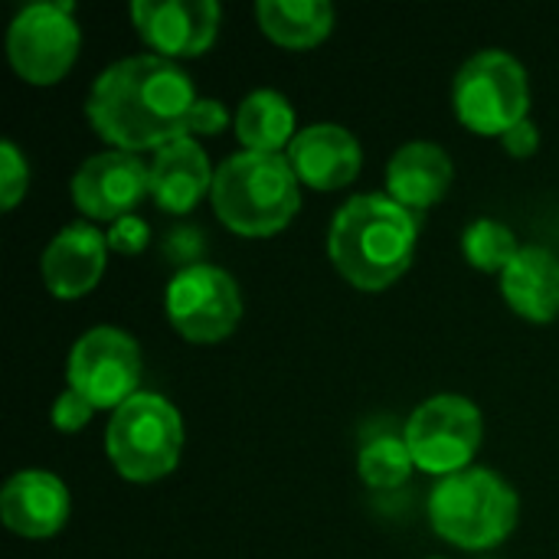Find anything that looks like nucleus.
Segmentation results:
<instances>
[{
  "label": "nucleus",
  "mask_w": 559,
  "mask_h": 559,
  "mask_svg": "<svg viewBox=\"0 0 559 559\" xmlns=\"http://www.w3.org/2000/svg\"><path fill=\"white\" fill-rule=\"evenodd\" d=\"M413 468H416V462L409 455L406 439H400V436L370 439L357 459V472H360L364 485H370L377 491H393V488L406 485Z\"/></svg>",
  "instance_id": "obj_22"
},
{
  "label": "nucleus",
  "mask_w": 559,
  "mask_h": 559,
  "mask_svg": "<svg viewBox=\"0 0 559 559\" xmlns=\"http://www.w3.org/2000/svg\"><path fill=\"white\" fill-rule=\"evenodd\" d=\"M131 20L154 56L193 59L216 43L223 10L216 0H134Z\"/></svg>",
  "instance_id": "obj_11"
},
{
  "label": "nucleus",
  "mask_w": 559,
  "mask_h": 559,
  "mask_svg": "<svg viewBox=\"0 0 559 559\" xmlns=\"http://www.w3.org/2000/svg\"><path fill=\"white\" fill-rule=\"evenodd\" d=\"M521 501L514 488L488 468H465L442 478L429 498L432 531L462 547L488 550L508 540L518 527Z\"/></svg>",
  "instance_id": "obj_4"
},
{
  "label": "nucleus",
  "mask_w": 559,
  "mask_h": 559,
  "mask_svg": "<svg viewBox=\"0 0 559 559\" xmlns=\"http://www.w3.org/2000/svg\"><path fill=\"white\" fill-rule=\"evenodd\" d=\"M66 377L95 409H121L141 383L138 341L118 328H92L72 344Z\"/></svg>",
  "instance_id": "obj_9"
},
{
  "label": "nucleus",
  "mask_w": 559,
  "mask_h": 559,
  "mask_svg": "<svg viewBox=\"0 0 559 559\" xmlns=\"http://www.w3.org/2000/svg\"><path fill=\"white\" fill-rule=\"evenodd\" d=\"M504 301L534 324H550L559 314V259L544 246H524L501 275Z\"/></svg>",
  "instance_id": "obj_18"
},
{
  "label": "nucleus",
  "mask_w": 559,
  "mask_h": 559,
  "mask_svg": "<svg viewBox=\"0 0 559 559\" xmlns=\"http://www.w3.org/2000/svg\"><path fill=\"white\" fill-rule=\"evenodd\" d=\"M29 187V164L13 141L0 144V206L13 210Z\"/></svg>",
  "instance_id": "obj_23"
},
{
  "label": "nucleus",
  "mask_w": 559,
  "mask_h": 559,
  "mask_svg": "<svg viewBox=\"0 0 559 559\" xmlns=\"http://www.w3.org/2000/svg\"><path fill=\"white\" fill-rule=\"evenodd\" d=\"M216 170L197 138H177L154 151L151 160V200L167 213H190L210 190Z\"/></svg>",
  "instance_id": "obj_16"
},
{
  "label": "nucleus",
  "mask_w": 559,
  "mask_h": 559,
  "mask_svg": "<svg viewBox=\"0 0 559 559\" xmlns=\"http://www.w3.org/2000/svg\"><path fill=\"white\" fill-rule=\"evenodd\" d=\"M481 409L455 393H439L426 400L406 423V445L419 472L439 481L472 468L481 445Z\"/></svg>",
  "instance_id": "obj_7"
},
{
  "label": "nucleus",
  "mask_w": 559,
  "mask_h": 559,
  "mask_svg": "<svg viewBox=\"0 0 559 559\" xmlns=\"http://www.w3.org/2000/svg\"><path fill=\"white\" fill-rule=\"evenodd\" d=\"M501 144H504V151H508L511 157L527 160V157H534L537 147H540V131H537V124H534L531 118H524V121H518V124L501 138Z\"/></svg>",
  "instance_id": "obj_27"
},
{
  "label": "nucleus",
  "mask_w": 559,
  "mask_h": 559,
  "mask_svg": "<svg viewBox=\"0 0 559 559\" xmlns=\"http://www.w3.org/2000/svg\"><path fill=\"white\" fill-rule=\"evenodd\" d=\"M167 318L190 344H219L242 318L239 285L216 265H187L167 285Z\"/></svg>",
  "instance_id": "obj_10"
},
{
  "label": "nucleus",
  "mask_w": 559,
  "mask_h": 559,
  "mask_svg": "<svg viewBox=\"0 0 559 559\" xmlns=\"http://www.w3.org/2000/svg\"><path fill=\"white\" fill-rule=\"evenodd\" d=\"M216 216L246 239L275 236L285 229L298 206V177L285 154L239 151L216 167L210 190Z\"/></svg>",
  "instance_id": "obj_3"
},
{
  "label": "nucleus",
  "mask_w": 559,
  "mask_h": 559,
  "mask_svg": "<svg viewBox=\"0 0 559 559\" xmlns=\"http://www.w3.org/2000/svg\"><path fill=\"white\" fill-rule=\"evenodd\" d=\"M197 105L190 75L164 56H128L108 66L85 102V115L98 138L118 151H160L187 138Z\"/></svg>",
  "instance_id": "obj_1"
},
{
  "label": "nucleus",
  "mask_w": 559,
  "mask_h": 559,
  "mask_svg": "<svg viewBox=\"0 0 559 559\" xmlns=\"http://www.w3.org/2000/svg\"><path fill=\"white\" fill-rule=\"evenodd\" d=\"M416 239V213L400 206L390 193H360L337 210L328 252L354 288L383 292L409 269Z\"/></svg>",
  "instance_id": "obj_2"
},
{
  "label": "nucleus",
  "mask_w": 559,
  "mask_h": 559,
  "mask_svg": "<svg viewBox=\"0 0 559 559\" xmlns=\"http://www.w3.org/2000/svg\"><path fill=\"white\" fill-rule=\"evenodd\" d=\"M295 108L275 88H259L242 98L236 111V138L246 151L259 154H282L295 141Z\"/></svg>",
  "instance_id": "obj_20"
},
{
  "label": "nucleus",
  "mask_w": 559,
  "mask_h": 559,
  "mask_svg": "<svg viewBox=\"0 0 559 559\" xmlns=\"http://www.w3.org/2000/svg\"><path fill=\"white\" fill-rule=\"evenodd\" d=\"M105 249H108V239L95 226L88 223L66 226L46 246L43 262H39L46 288L62 301L88 295L105 275Z\"/></svg>",
  "instance_id": "obj_15"
},
{
  "label": "nucleus",
  "mask_w": 559,
  "mask_h": 559,
  "mask_svg": "<svg viewBox=\"0 0 559 559\" xmlns=\"http://www.w3.org/2000/svg\"><path fill=\"white\" fill-rule=\"evenodd\" d=\"M69 491L52 472L26 468L16 472L3 491H0V521L7 531L26 537V540H43L62 531L69 521Z\"/></svg>",
  "instance_id": "obj_13"
},
{
  "label": "nucleus",
  "mask_w": 559,
  "mask_h": 559,
  "mask_svg": "<svg viewBox=\"0 0 559 559\" xmlns=\"http://www.w3.org/2000/svg\"><path fill=\"white\" fill-rule=\"evenodd\" d=\"M92 416H95V406L85 396H79L75 390L59 393L56 403H52V413H49V419H52V426L59 432H79V429L88 426Z\"/></svg>",
  "instance_id": "obj_24"
},
{
  "label": "nucleus",
  "mask_w": 559,
  "mask_h": 559,
  "mask_svg": "<svg viewBox=\"0 0 559 559\" xmlns=\"http://www.w3.org/2000/svg\"><path fill=\"white\" fill-rule=\"evenodd\" d=\"M521 249L524 246L518 242L511 226H504L498 219H475L462 233V252H465L468 265L478 272L504 275V269L518 259Z\"/></svg>",
  "instance_id": "obj_21"
},
{
  "label": "nucleus",
  "mask_w": 559,
  "mask_h": 559,
  "mask_svg": "<svg viewBox=\"0 0 559 559\" xmlns=\"http://www.w3.org/2000/svg\"><path fill=\"white\" fill-rule=\"evenodd\" d=\"M105 452L124 481H157L170 475L183 452V419L157 393H138L121 409H115Z\"/></svg>",
  "instance_id": "obj_5"
},
{
  "label": "nucleus",
  "mask_w": 559,
  "mask_h": 559,
  "mask_svg": "<svg viewBox=\"0 0 559 559\" xmlns=\"http://www.w3.org/2000/svg\"><path fill=\"white\" fill-rule=\"evenodd\" d=\"M452 102L459 121L468 131L485 138H504L518 121L527 118V69L504 49H485L459 69L452 82Z\"/></svg>",
  "instance_id": "obj_6"
},
{
  "label": "nucleus",
  "mask_w": 559,
  "mask_h": 559,
  "mask_svg": "<svg viewBox=\"0 0 559 559\" xmlns=\"http://www.w3.org/2000/svg\"><path fill=\"white\" fill-rule=\"evenodd\" d=\"M105 239H108V249H115V252H121V255H138V252L147 249L151 229H147V223H144L141 216L131 213V216L111 223V229L105 233Z\"/></svg>",
  "instance_id": "obj_25"
},
{
  "label": "nucleus",
  "mask_w": 559,
  "mask_h": 559,
  "mask_svg": "<svg viewBox=\"0 0 559 559\" xmlns=\"http://www.w3.org/2000/svg\"><path fill=\"white\" fill-rule=\"evenodd\" d=\"M82 33L69 0H43L23 7L7 29V56L13 72L29 85H56L75 62Z\"/></svg>",
  "instance_id": "obj_8"
},
{
  "label": "nucleus",
  "mask_w": 559,
  "mask_h": 559,
  "mask_svg": "<svg viewBox=\"0 0 559 559\" xmlns=\"http://www.w3.org/2000/svg\"><path fill=\"white\" fill-rule=\"evenodd\" d=\"M452 157L432 141L403 144L386 164V193L409 213L429 210L452 187Z\"/></svg>",
  "instance_id": "obj_17"
},
{
  "label": "nucleus",
  "mask_w": 559,
  "mask_h": 559,
  "mask_svg": "<svg viewBox=\"0 0 559 559\" xmlns=\"http://www.w3.org/2000/svg\"><path fill=\"white\" fill-rule=\"evenodd\" d=\"M298 183L311 190H341L357 180L364 154L357 138L341 124H311L301 128L285 151Z\"/></svg>",
  "instance_id": "obj_14"
},
{
  "label": "nucleus",
  "mask_w": 559,
  "mask_h": 559,
  "mask_svg": "<svg viewBox=\"0 0 559 559\" xmlns=\"http://www.w3.org/2000/svg\"><path fill=\"white\" fill-rule=\"evenodd\" d=\"M151 197V167L128 151L88 157L72 177V203L98 223H118Z\"/></svg>",
  "instance_id": "obj_12"
},
{
  "label": "nucleus",
  "mask_w": 559,
  "mask_h": 559,
  "mask_svg": "<svg viewBox=\"0 0 559 559\" xmlns=\"http://www.w3.org/2000/svg\"><path fill=\"white\" fill-rule=\"evenodd\" d=\"M259 29L288 49H311L328 39L334 26V7L328 0H259Z\"/></svg>",
  "instance_id": "obj_19"
},
{
  "label": "nucleus",
  "mask_w": 559,
  "mask_h": 559,
  "mask_svg": "<svg viewBox=\"0 0 559 559\" xmlns=\"http://www.w3.org/2000/svg\"><path fill=\"white\" fill-rule=\"evenodd\" d=\"M226 124H229V111H226L223 102L197 98V105L190 111V121H187V138H193V134H210L213 138V134L226 131Z\"/></svg>",
  "instance_id": "obj_26"
}]
</instances>
